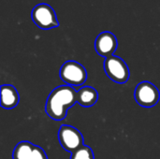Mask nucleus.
<instances>
[{
  "instance_id": "obj_1",
  "label": "nucleus",
  "mask_w": 160,
  "mask_h": 159,
  "mask_svg": "<svg viewBox=\"0 0 160 159\" xmlns=\"http://www.w3.org/2000/svg\"><path fill=\"white\" fill-rule=\"evenodd\" d=\"M77 92L74 87L61 85L54 88L46 101V112L55 121L63 120L68 109L77 102Z\"/></svg>"
},
{
  "instance_id": "obj_2",
  "label": "nucleus",
  "mask_w": 160,
  "mask_h": 159,
  "mask_svg": "<svg viewBox=\"0 0 160 159\" xmlns=\"http://www.w3.org/2000/svg\"><path fill=\"white\" fill-rule=\"evenodd\" d=\"M59 75L61 80L69 86H80L87 79L85 67L76 61H67L60 68Z\"/></svg>"
},
{
  "instance_id": "obj_3",
  "label": "nucleus",
  "mask_w": 160,
  "mask_h": 159,
  "mask_svg": "<svg viewBox=\"0 0 160 159\" xmlns=\"http://www.w3.org/2000/svg\"><path fill=\"white\" fill-rule=\"evenodd\" d=\"M104 70L107 76L117 83H125L129 79V68L126 62L115 55L105 58Z\"/></svg>"
},
{
  "instance_id": "obj_4",
  "label": "nucleus",
  "mask_w": 160,
  "mask_h": 159,
  "mask_svg": "<svg viewBox=\"0 0 160 159\" xmlns=\"http://www.w3.org/2000/svg\"><path fill=\"white\" fill-rule=\"evenodd\" d=\"M136 102L144 108H152L159 101V90L150 82H140L134 92Z\"/></svg>"
},
{
  "instance_id": "obj_5",
  "label": "nucleus",
  "mask_w": 160,
  "mask_h": 159,
  "mask_svg": "<svg viewBox=\"0 0 160 159\" xmlns=\"http://www.w3.org/2000/svg\"><path fill=\"white\" fill-rule=\"evenodd\" d=\"M32 20L41 29H52L59 25L54 9L48 4H38L32 10Z\"/></svg>"
},
{
  "instance_id": "obj_6",
  "label": "nucleus",
  "mask_w": 160,
  "mask_h": 159,
  "mask_svg": "<svg viewBox=\"0 0 160 159\" xmlns=\"http://www.w3.org/2000/svg\"><path fill=\"white\" fill-rule=\"evenodd\" d=\"M58 141L60 145L69 153H73L83 145V137L82 133L75 127L63 125L58 131Z\"/></svg>"
},
{
  "instance_id": "obj_7",
  "label": "nucleus",
  "mask_w": 160,
  "mask_h": 159,
  "mask_svg": "<svg viewBox=\"0 0 160 159\" xmlns=\"http://www.w3.org/2000/svg\"><path fill=\"white\" fill-rule=\"evenodd\" d=\"M96 52L102 57H109L113 55L117 49V39L116 37L111 32L100 33L95 41Z\"/></svg>"
},
{
  "instance_id": "obj_8",
  "label": "nucleus",
  "mask_w": 160,
  "mask_h": 159,
  "mask_svg": "<svg viewBox=\"0 0 160 159\" xmlns=\"http://www.w3.org/2000/svg\"><path fill=\"white\" fill-rule=\"evenodd\" d=\"M20 100L17 89L10 84H3L1 86V107L6 110L15 108Z\"/></svg>"
},
{
  "instance_id": "obj_9",
  "label": "nucleus",
  "mask_w": 160,
  "mask_h": 159,
  "mask_svg": "<svg viewBox=\"0 0 160 159\" xmlns=\"http://www.w3.org/2000/svg\"><path fill=\"white\" fill-rule=\"evenodd\" d=\"M98 99V91L91 86H84L77 92V102L82 107H93L97 103Z\"/></svg>"
},
{
  "instance_id": "obj_10",
  "label": "nucleus",
  "mask_w": 160,
  "mask_h": 159,
  "mask_svg": "<svg viewBox=\"0 0 160 159\" xmlns=\"http://www.w3.org/2000/svg\"><path fill=\"white\" fill-rule=\"evenodd\" d=\"M35 145L29 142H21L14 148L13 159H31Z\"/></svg>"
},
{
  "instance_id": "obj_11",
  "label": "nucleus",
  "mask_w": 160,
  "mask_h": 159,
  "mask_svg": "<svg viewBox=\"0 0 160 159\" xmlns=\"http://www.w3.org/2000/svg\"><path fill=\"white\" fill-rule=\"evenodd\" d=\"M70 159H95L93 150L86 145H82L71 154Z\"/></svg>"
},
{
  "instance_id": "obj_12",
  "label": "nucleus",
  "mask_w": 160,
  "mask_h": 159,
  "mask_svg": "<svg viewBox=\"0 0 160 159\" xmlns=\"http://www.w3.org/2000/svg\"><path fill=\"white\" fill-rule=\"evenodd\" d=\"M31 159H48V157H47L45 151L42 148H40L39 146L35 145Z\"/></svg>"
}]
</instances>
